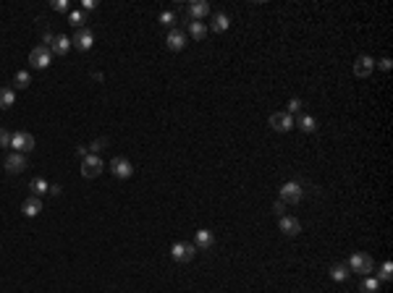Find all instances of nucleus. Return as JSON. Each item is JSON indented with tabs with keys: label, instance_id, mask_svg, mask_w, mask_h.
I'll return each mask as SVG.
<instances>
[{
	"label": "nucleus",
	"instance_id": "obj_1",
	"mask_svg": "<svg viewBox=\"0 0 393 293\" xmlns=\"http://www.w3.org/2000/svg\"><path fill=\"white\" fill-rule=\"evenodd\" d=\"M346 267H349L351 272H359V275H370L375 270V259L370 254H365V252H357V254H351Z\"/></svg>",
	"mask_w": 393,
	"mask_h": 293
},
{
	"label": "nucleus",
	"instance_id": "obj_2",
	"mask_svg": "<svg viewBox=\"0 0 393 293\" xmlns=\"http://www.w3.org/2000/svg\"><path fill=\"white\" fill-rule=\"evenodd\" d=\"M11 147H13V152L26 155V152L34 149V136L29 131H16V134H11Z\"/></svg>",
	"mask_w": 393,
	"mask_h": 293
},
{
	"label": "nucleus",
	"instance_id": "obj_3",
	"mask_svg": "<svg viewBox=\"0 0 393 293\" xmlns=\"http://www.w3.org/2000/svg\"><path fill=\"white\" fill-rule=\"evenodd\" d=\"M102 171H105V162H102L100 155H87L82 160V176L84 178H97Z\"/></svg>",
	"mask_w": 393,
	"mask_h": 293
},
{
	"label": "nucleus",
	"instance_id": "obj_4",
	"mask_svg": "<svg viewBox=\"0 0 393 293\" xmlns=\"http://www.w3.org/2000/svg\"><path fill=\"white\" fill-rule=\"evenodd\" d=\"M71 45H73V48H76V50H82V53L92 50V48H95V34H92V29H89V26H82V29H76V34H73Z\"/></svg>",
	"mask_w": 393,
	"mask_h": 293
},
{
	"label": "nucleus",
	"instance_id": "obj_5",
	"mask_svg": "<svg viewBox=\"0 0 393 293\" xmlns=\"http://www.w3.org/2000/svg\"><path fill=\"white\" fill-rule=\"evenodd\" d=\"M301 196H304V189H301L296 181H289L281 186V202L283 204H296V202H301Z\"/></svg>",
	"mask_w": 393,
	"mask_h": 293
},
{
	"label": "nucleus",
	"instance_id": "obj_6",
	"mask_svg": "<svg viewBox=\"0 0 393 293\" xmlns=\"http://www.w3.org/2000/svg\"><path fill=\"white\" fill-rule=\"evenodd\" d=\"M194 249L196 246L194 243H189V241H176L173 246H171V257H173V262H191L194 259Z\"/></svg>",
	"mask_w": 393,
	"mask_h": 293
},
{
	"label": "nucleus",
	"instance_id": "obj_7",
	"mask_svg": "<svg viewBox=\"0 0 393 293\" xmlns=\"http://www.w3.org/2000/svg\"><path fill=\"white\" fill-rule=\"evenodd\" d=\"M29 63H32V68H48V66L53 63V53H50V48H45V45L34 48L32 53H29Z\"/></svg>",
	"mask_w": 393,
	"mask_h": 293
},
{
	"label": "nucleus",
	"instance_id": "obj_8",
	"mask_svg": "<svg viewBox=\"0 0 393 293\" xmlns=\"http://www.w3.org/2000/svg\"><path fill=\"white\" fill-rule=\"evenodd\" d=\"M110 173H113L115 178H121V181H126V178L134 176V165H131L126 157H113V160H110Z\"/></svg>",
	"mask_w": 393,
	"mask_h": 293
},
{
	"label": "nucleus",
	"instance_id": "obj_9",
	"mask_svg": "<svg viewBox=\"0 0 393 293\" xmlns=\"http://www.w3.org/2000/svg\"><path fill=\"white\" fill-rule=\"evenodd\" d=\"M372 71H375V58L357 55V60H354V76L357 79H367V76H372Z\"/></svg>",
	"mask_w": 393,
	"mask_h": 293
},
{
	"label": "nucleus",
	"instance_id": "obj_10",
	"mask_svg": "<svg viewBox=\"0 0 393 293\" xmlns=\"http://www.w3.org/2000/svg\"><path fill=\"white\" fill-rule=\"evenodd\" d=\"M270 129L278 131V134L291 131L294 129V115H289V113H273V115H270Z\"/></svg>",
	"mask_w": 393,
	"mask_h": 293
},
{
	"label": "nucleus",
	"instance_id": "obj_11",
	"mask_svg": "<svg viewBox=\"0 0 393 293\" xmlns=\"http://www.w3.org/2000/svg\"><path fill=\"white\" fill-rule=\"evenodd\" d=\"M6 171L11 176H19L26 171V155H21V152H11V155L6 157Z\"/></svg>",
	"mask_w": 393,
	"mask_h": 293
},
{
	"label": "nucleus",
	"instance_id": "obj_12",
	"mask_svg": "<svg viewBox=\"0 0 393 293\" xmlns=\"http://www.w3.org/2000/svg\"><path fill=\"white\" fill-rule=\"evenodd\" d=\"M165 45H168V50L178 53L186 48V32H181V29H171L168 37H165Z\"/></svg>",
	"mask_w": 393,
	"mask_h": 293
},
{
	"label": "nucleus",
	"instance_id": "obj_13",
	"mask_svg": "<svg viewBox=\"0 0 393 293\" xmlns=\"http://www.w3.org/2000/svg\"><path fill=\"white\" fill-rule=\"evenodd\" d=\"M186 13H189L191 21H202L205 16H210V3H205V0H194V3H189Z\"/></svg>",
	"mask_w": 393,
	"mask_h": 293
},
{
	"label": "nucleus",
	"instance_id": "obj_14",
	"mask_svg": "<svg viewBox=\"0 0 393 293\" xmlns=\"http://www.w3.org/2000/svg\"><path fill=\"white\" fill-rule=\"evenodd\" d=\"M278 228H281L283 236H299L301 233V223L296 218H289V215H283V218H281Z\"/></svg>",
	"mask_w": 393,
	"mask_h": 293
},
{
	"label": "nucleus",
	"instance_id": "obj_15",
	"mask_svg": "<svg viewBox=\"0 0 393 293\" xmlns=\"http://www.w3.org/2000/svg\"><path fill=\"white\" fill-rule=\"evenodd\" d=\"M21 212H24V218H37V215L42 212V199H37V196H29L26 202L21 204Z\"/></svg>",
	"mask_w": 393,
	"mask_h": 293
},
{
	"label": "nucleus",
	"instance_id": "obj_16",
	"mask_svg": "<svg viewBox=\"0 0 393 293\" xmlns=\"http://www.w3.org/2000/svg\"><path fill=\"white\" fill-rule=\"evenodd\" d=\"M228 26H231V19L225 13H213V19H210V29L213 32L223 34V32H228Z\"/></svg>",
	"mask_w": 393,
	"mask_h": 293
},
{
	"label": "nucleus",
	"instance_id": "obj_17",
	"mask_svg": "<svg viewBox=\"0 0 393 293\" xmlns=\"http://www.w3.org/2000/svg\"><path fill=\"white\" fill-rule=\"evenodd\" d=\"M68 50H71V37H66V34H58L50 45V53H55V55H66Z\"/></svg>",
	"mask_w": 393,
	"mask_h": 293
},
{
	"label": "nucleus",
	"instance_id": "obj_18",
	"mask_svg": "<svg viewBox=\"0 0 393 293\" xmlns=\"http://www.w3.org/2000/svg\"><path fill=\"white\" fill-rule=\"evenodd\" d=\"M215 243V236L213 233H210V230H196V236H194V246H196V249H210V246H213Z\"/></svg>",
	"mask_w": 393,
	"mask_h": 293
},
{
	"label": "nucleus",
	"instance_id": "obj_19",
	"mask_svg": "<svg viewBox=\"0 0 393 293\" xmlns=\"http://www.w3.org/2000/svg\"><path fill=\"white\" fill-rule=\"evenodd\" d=\"M16 105V92L8 87H0V110H11Z\"/></svg>",
	"mask_w": 393,
	"mask_h": 293
},
{
	"label": "nucleus",
	"instance_id": "obj_20",
	"mask_svg": "<svg viewBox=\"0 0 393 293\" xmlns=\"http://www.w3.org/2000/svg\"><path fill=\"white\" fill-rule=\"evenodd\" d=\"M349 275H351V270L346 267V265H333V267H330V277H333L336 283H343V280H349Z\"/></svg>",
	"mask_w": 393,
	"mask_h": 293
},
{
	"label": "nucleus",
	"instance_id": "obj_21",
	"mask_svg": "<svg viewBox=\"0 0 393 293\" xmlns=\"http://www.w3.org/2000/svg\"><path fill=\"white\" fill-rule=\"evenodd\" d=\"M362 293H380V280L377 277H372V275H367L365 280H362V288H359Z\"/></svg>",
	"mask_w": 393,
	"mask_h": 293
},
{
	"label": "nucleus",
	"instance_id": "obj_22",
	"mask_svg": "<svg viewBox=\"0 0 393 293\" xmlns=\"http://www.w3.org/2000/svg\"><path fill=\"white\" fill-rule=\"evenodd\" d=\"M29 189H32V196H37V199H40L42 194H48V189H50V186H48V181H45V178H34L32 183H29Z\"/></svg>",
	"mask_w": 393,
	"mask_h": 293
},
{
	"label": "nucleus",
	"instance_id": "obj_23",
	"mask_svg": "<svg viewBox=\"0 0 393 293\" xmlns=\"http://www.w3.org/2000/svg\"><path fill=\"white\" fill-rule=\"evenodd\" d=\"M299 129L304 131V134H315V131H317V120H315V115H301V118H299Z\"/></svg>",
	"mask_w": 393,
	"mask_h": 293
},
{
	"label": "nucleus",
	"instance_id": "obj_24",
	"mask_svg": "<svg viewBox=\"0 0 393 293\" xmlns=\"http://www.w3.org/2000/svg\"><path fill=\"white\" fill-rule=\"evenodd\" d=\"M189 34H191L194 39H205V37H207V26H205L202 21H191V24H189Z\"/></svg>",
	"mask_w": 393,
	"mask_h": 293
},
{
	"label": "nucleus",
	"instance_id": "obj_25",
	"mask_svg": "<svg viewBox=\"0 0 393 293\" xmlns=\"http://www.w3.org/2000/svg\"><path fill=\"white\" fill-rule=\"evenodd\" d=\"M13 81H16L19 89H26L29 84H32V76H29V71H19L16 76H13Z\"/></svg>",
	"mask_w": 393,
	"mask_h": 293
},
{
	"label": "nucleus",
	"instance_id": "obj_26",
	"mask_svg": "<svg viewBox=\"0 0 393 293\" xmlns=\"http://www.w3.org/2000/svg\"><path fill=\"white\" fill-rule=\"evenodd\" d=\"M160 24H163V26H173V24H176V13H173V11H163V13H160Z\"/></svg>",
	"mask_w": 393,
	"mask_h": 293
},
{
	"label": "nucleus",
	"instance_id": "obj_27",
	"mask_svg": "<svg viewBox=\"0 0 393 293\" xmlns=\"http://www.w3.org/2000/svg\"><path fill=\"white\" fill-rule=\"evenodd\" d=\"M68 21L76 26V29H82V26H84V11H73L71 16H68Z\"/></svg>",
	"mask_w": 393,
	"mask_h": 293
},
{
	"label": "nucleus",
	"instance_id": "obj_28",
	"mask_svg": "<svg viewBox=\"0 0 393 293\" xmlns=\"http://www.w3.org/2000/svg\"><path fill=\"white\" fill-rule=\"evenodd\" d=\"M390 275H393V265H390V262H383V267H380V277H377V280H390Z\"/></svg>",
	"mask_w": 393,
	"mask_h": 293
},
{
	"label": "nucleus",
	"instance_id": "obj_29",
	"mask_svg": "<svg viewBox=\"0 0 393 293\" xmlns=\"http://www.w3.org/2000/svg\"><path fill=\"white\" fill-rule=\"evenodd\" d=\"M301 107H304V102H301L299 97H294V100L289 102V110H286V113H289V115H294V113H301Z\"/></svg>",
	"mask_w": 393,
	"mask_h": 293
},
{
	"label": "nucleus",
	"instance_id": "obj_30",
	"mask_svg": "<svg viewBox=\"0 0 393 293\" xmlns=\"http://www.w3.org/2000/svg\"><path fill=\"white\" fill-rule=\"evenodd\" d=\"M273 215H278V218H283V215H286V204L281 202V199H278V202H273Z\"/></svg>",
	"mask_w": 393,
	"mask_h": 293
},
{
	"label": "nucleus",
	"instance_id": "obj_31",
	"mask_svg": "<svg viewBox=\"0 0 393 293\" xmlns=\"http://www.w3.org/2000/svg\"><path fill=\"white\" fill-rule=\"evenodd\" d=\"M53 8L60 11V13H66L68 11V0H53Z\"/></svg>",
	"mask_w": 393,
	"mask_h": 293
},
{
	"label": "nucleus",
	"instance_id": "obj_32",
	"mask_svg": "<svg viewBox=\"0 0 393 293\" xmlns=\"http://www.w3.org/2000/svg\"><path fill=\"white\" fill-rule=\"evenodd\" d=\"M0 147H11V134L6 129H0Z\"/></svg>",
	"mask_w": 393,
	"mask_h": 293
},
{
	"label": "nucleus",
	"instance_id": "obj_33",
	"mask_svg": "<svg viewBox=\"0 0 393 293\" xmlns=\"http://www.w3.org/2000/svg\"><path fill=\"white\" fill-rule=\"evenodd\" d=\"M105 147H108V142H105V139H97V142L92 144V155H97V152H102Z\"/></svg>",
	"mask_w": 393,
	"mask_h": 293
},
{
	"label": "nucleus",
	"instance_id": "obj_34",
	"mask_svg": "<svg viewBox=\"0 0 393 293\" xmlns=\"http://www.w3.org/2000/svg\"><path fill=\"white\" fill-rule=\"evenodd\" d=\"M97 8V0H82V11H95Z\"/></svg>",
	"mask_w": 393,
	"mask_h": 293
},
{
	"label": "nucleus",
	"instance_id": "obj_35",
	"mask_svg": "<svg viewBox=\"0 0 393 293\" xmlns=\"http://www.w3.org/2000/svg\"><path fill=\"white\" fill-rule=\"evenodd\" d=\"M380 68H383V71H390V58H383V60H380Z\"/></svg>",
	"mask_w": 393,
	"mask_h": 293
},
{
	"label": "nucleus",
	"instance_id": "obj_36",
	"mask_svg": "<svg viewBox=\"0 0 393 293\" xmlns=\"http://www.w3.org/2000/svg\"><path fill=\"white\" fill-rule=\"evenodd\" d=\"M48 191H50V194H53V196H58V194H60V186H50V189H48Z\"/></svg>",
	"mask_w": 393,
	"mask_h": 293
}]
</instances>
